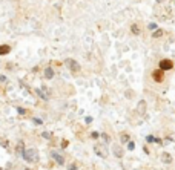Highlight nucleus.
Here are the masks:
<instances>
[{
	"mask_svg": "<svg viewBox=\"0 0 175 170\" xmlns=\"http://www.w3.org/2000/svg\"><path fill=\"white\" fill-rule=\"evenodd\" d=\"M127 147H129V150H134V147H135V144H134L132 141H127Z\"/></svg>",
	"mask_w": 175,
	"mask_h": 170,
	"instance_id": "nucleus-14",
	"label": "nucleus"
},
{
	"mask_svg": "<svg viewBox=\"0 0 175 170\" xmlns=\"http://www.w3.org/2000/svg\"><path fill=\"white\" fill-rule=\"evenodd\" d=\"M158 2H164V0H158Z\"/></svg>",
	"mask_w": 175,
	"mask_h": 170,
	"instance_id": "nucleus-22",
	"label": "nucleus"
},
{
	"mask_svg": "<svg viewBox=\"0 0 175 170\" xmlns=\"http://www.w3.org/2000/svg\"><path fill=\"white\" fill-rule=\"evenodd\" d=\"M114 155H115L117 158H123V150H122V147H120V146H115V147H114Z\"/></svg>",
	"mask_w": 175,
	"mask_h": 170,
	"instance_id": "nucleus-8",
	"label": "nucleus"
},
{
	"mask_svg": "<svg viewBox=\"0 0 175 170\" xmlns=\"http://www.w3.org/2000/svg\"><path fill=\"white\" fill-rule=\"evenodd\" d=\"M62 147H68V141L63 140V141H62Z\"/></svg>",
	"mask_w": 175,
	"mask_h": 170,
	"instance_id": "nucleus-19",
	"label": "nucleus"
},
{
	"mask_svg": "<svg viewBox=\"0 0 175 170\" xmlns=\"http://www.w3.org/2000/svg\"><path fill=\"white\" fill-rule=\"evenodd\" d=\"M66 64H68V67H69V69L72 71V72H80V64L75 62V60H72V58H68V60H66Z\"/></svg>",
	"mask_w": 175,
	"mask_h": 170,
	"instance_id": "nucleus-3",
	"label": "nucleus"
},
{
	"mask_svg": "<svg viewBox=\"0 0 175 170\" xmlns=\"http://www.w3.org/2000/svg\"><path fill=\"white\" fill-rule=\"evenodd\" d=\"M161 35H163V29H157L155 32H154V37L155 38H160Z\"/></svg>",
	"mask_w": 175,
	"mask_h": 170,
	"instance_id": "nucleus-12",
	"label": "nucleus"
},
{
	"mask_svg": "<svg viewBox=\"0 0 175 170\" xmlns=\"http://www.w3.org/2000/svg\"><path fill=\"white\" fill-rule=\"evenodd\" d=\"M163 71H160V69H157V71H154L152 72V78L155 80V81H158V83H161L163 81Z\"/></svg>",
	"mask_w": 175,
	"mask_h": 170,
	"instance_id": "nucleus-6",
	"label": "nucleus"
},
{
	"mask_svg": "<svg viewBox=\"0 0 175 170\" xmlns=\"http://www.w3.org/2000/svg\"><path fill=\"white\" fill-rule=\"evenodd\" d=\"M149 29H157V25L155 23H151L149 25Z\"/></svg>",
	"mask_w": 175,
	"mask_h": 170,
	"instance_id": "nucleus-17",
	"label": "nucleus"
},
{
	"mask_svg": "<svg viewBox=\"0 0 175 170\" xmlns=\"http://www.w3.org/2000/svg\"><path fill=\"white\" fill-rule=\"evenodd\" d=\"M92 138H98V133L97 132H92Z\"/></svg>",
	"mask_w": 175,
	"mask_h": 170,
	"instance_id": "nucleus-21",
	"label": "nucleus"
},
{
	"mask_svg": "<svg viewBox=\"0 0 175 170\" xmlns=\"http://www.w3.org/2000/svg\"><path fill=\"white\" fill-rule=\"evenodd\" d=\"M43 137H45V138H51V135H49L48 132H45V133H43Z\"/></svg>",
	"mask_w": 175,
	"mask_h": 170,
	"instance_id": "nucleus-20",
	"label": "nucleus"
},
{
	"mask_svg": "<svg viewBox=\"0 0 175 170\" xmlns=\"http://www.w3.org/2000/svg\"><path fill=\"white\" fill-rule=\"evenodd\" d=\"M161 159H163V162H167V164H169V162L172 161V158H171V155H169V153H163Z\"/></svg>",
	"mask_w": 175,
	"mask_h": 170,
	"instance_id": "nucleus-11",
	"label": "nucleus"
},
{
	"mask_svg": "<svg viewBox=\"0 0 175 170\" xmlns=\"http://www.w3.org/2000/svg\"><path fill=\"white\" fill-rule=\"evenodd\" d=\"M172 67H174L172 60L164 58V60H161V62H160V71H169V69H172Z\"/></svg>",
	"mask_w": 175,
	"mask_h": 170,
	"instance_id": "nucleus-2",
	"label": "nucleus"
},
{
	"mask_svg": "<svg viewBox=\"0 0 175 170\" xmlns=\"http://www.w3.org/2000/svg\"><path fill=\"white\" fill-rule=\"evenodd\" d=\"M23 158L28 162H37L38 161V152L36 149H26V150H23Z\"/></svg>",
	"mask_w": 175,
	"mask_h": 170,
	"instance_id": "nucleus-1",
	"label": "nucleus"
},
{
	"mask_svg": "<svg viewBox=\"0 0 175 170\" xmlns=\"http://www.w3.org/2000/svg\"><path fill=\"white\" fill-rule=\"evenodd\" d=\"M52 158L55 159L58 164H65V159H63V156L60 155V153H57V152H52Z\"/></svg>",
	"mask_w": 175,
	"mask_h": 170,
	"instance_id": "nucleus-7",
	"label": "nucleus"
},
{
	"mask_svg": "<svg viewBox=\"0 0 175 170\" xmlns=\"http://www.w3.org/2000/svg\"><path fill=\"white\" fill-rule=\"evenodd\" d=\"M132 31H134V34H138V32H140L138 28H137V25H132Z\"/></svg>",
	"mask_w": 175,
	"mask_h": 170,
	"instance_id": "nucleus-16",
	"label": "nucleus"
},
{
	"mask_svg": "<svg viewBox=\"0 0 175 170\" xmlns=\"http://www.w3.org/2000/svg\"><path fill=\"white\" fill-rule=\"evenodd\" d=\"M11 51V47L8 46V45H2L0 46V55H3V54H8Z\"/></svg>",
	"mask_w": 175,
	"mask_h": 170,
	"instance_id": "nucleus-9",
	"label": "nucleus"
},
{
	"mask_svg": "<svg viewBox=\"0 0 175 170\" xmlns=\"http://www.w3.org/2000/svg\"><path fill=\"white\" fill-rule=\"evenodd\" d=\"M69 170H77V164H71L69 166Z\"/></svg>",
	"mask_w": 175,
	"mask_h": 170,
	"instance_id": "nucleus-18",
	"label": "nucleus"
},
{
	"mask_svg": "<svg viewBox=\"0 0 175 170\" xmlns=\"http://www.w3.org/2000/svg\"><path fill=\"white\" fill-rule=\"evenodd\" d=\"M122 141H123V142H127V141H129V137H127L126 133H123V135H122Z\"/></svg>",
	"mask_w": 175,
	"mask_h": 170,
	"instance_id": "nucleus-15",
	"label": "nucleus"
},
{
	"mask_svg": "<svg viewBox=\"0 0 175 170\" xmlns=\"http://www.w3.org/2000/svg\"><path fill=\"white\" fill-rule=\"evenodd\" d=\"M26 170H29V169H26Z\"/></svg>",
	"mask_w": 175,
	"mask_h": 170,
	"instance_id": "nucleus-23",
	"label": "nucleus"
},
{
	"mask_svg": "<svg viewBox=\"0 0 175 170\" xmlns=\"http://www.w3.org/2000/svg\"><path fill=\"white\" fill-rule=\"evenodd\" d=\"M37 93L40 95V98H43V100H49V98H51V92H49V89H46V87H43V89H38Z\"/></svg>",
	"mask_w": 175,
	"mask_h": 170,
	"instance_id": "nucleus-5",
	"label": "nucleus"
},
{
	"mask_svg": "<svg viewBox=\"0 0 175 170\" xmlns=\"http://www.w3.org/2000/svg\"><path fill=\"white\" fill-rule=\"evenodd\" d=\"M52 77H54V71L51 67H46L45 69V78H52Z\"/></svg>",
	"mask_w": 175,
	"mask_h": 170,
	"instance_id": "nucleus-10",
	"label": "nucleus"
},
{
	"mask_svg": "<svg viewBox=\"0 0 175 170\" xmlns=\"http://www.w3.org/2000/svg\"><path fill=\"white\" fill-rule=\"evenodd\" d=\"M94 152H95L100 158H106L107 156V150H106V147L102 146V144H97L95 147H94Z\"/></svg>",
	"mask_w": 175,
	"mask_h": 170,
	"instance_id": "nucleus-4",
	"label": "nucleus"
},
{
	"mask_svg": "<svg viewBox=\"0 0 175 170\" xmlns=\"http://www.w3.org/2000/svg\"><path fill=\"white\" fill-rule=\"evenodd\" d=\"M147 142H160V140L154 138V137H147Z\"/></svg>",
	"mask_w": 175,
	"mask_h": 170,
	"instance_id": "nucleus-13",
	"label": "nucleus"
}]
</instances>
